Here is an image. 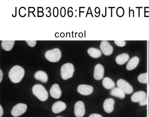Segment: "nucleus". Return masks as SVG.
Masks as SVG:
<instances>
[{"instance_id": "nucleus-1", "label": "nucleus", "mask_w": 149, "mask_h": 117, "mask_svg": "<svg viewBox=\"0 0 149 117\" xmlns=\"http://www.w3.org/2000/svg\"><path fill=\"white\" fill-rule=\"evenodd\" d=\"M25 71L21 66H14L9 73V77L12 82L15 84L20 82L24 76Z\"/></svg>"}, {"instance_id": "nucleus-2", "label": "nucleus", "mask_w": 149, "mask_h": 117, "mask_svg": "<svg viewBox=\"0 0 149 117\" xmlns=\"http://www.w3.org/2000/svg\"><path fill=\"white\" fill-rule=\"evenodd\" d=\"M33 94L40 101H45L47 100L49 95L45 88L40 84H36L32 89Z\"/></svg>"}, {"instance_id": "nucleus-3", "label": "nucleus", "mask_w": 149, "mask_h": 117, "mask_svg": "<svg viewBox=\"0 0 149 117\" xmlns=\"http://www.w3.org/2000/svg\"><path fill=\"white\" fill-rule=\"evenodd\" d=\"M74 67L71 63H67L62 66L61 70L62 79L67 80L71 78L74 72Z\"/></svg>"}, {"instance_id": "nucleus-4", "label": "nucleus", "mask_w": 149, "mask_h": 117, "mask_svg": "<svg viewBox=\"0 0 149 117\" xmlns=\"http://www.w3.org/2000/svg\"><path fill=\"white\" fill-rule=\"evenodd\" d=\"M45 56L49 61L51 62H57L61 58V52L59 49L55 48L46 52Z\"/></svg>"}, {"instance_id": "nucleus-5", "label": "nucleus", "mask_w": 149, "mask_h": 117, "mask_svg": "<svg viewBox=\"0 0 149 117\" xmlns=\"http://www.w3.org/2000/svg\"><path fill=\"white\" fill-rule=\"evenodd\" d=\"M117 85L125 94H130L133 92V87L127 82L123 79L118 80L117 82Z\"/></svg>"}, {"instance_id": "nucleus-6", "label": "nucleus", "mask_w": 149, "mask_h": 117, "mask_svg": "<svg viewBox=\"0 0 149 117\" xmlns=\"http://www.w3.org/2000/svg\"><path fill=\"white\" fill-rule=\"evenodd\" d=\"M27 106L22 103L17 104L13 107L11 111L13 116L17 117L23 115L27 110Z\"/></svg>"}, {"instance_id": "nucleus-7", "label": "nucleus", "mask_w": 149, "mask_h": 117, "mask_svg": "<svg viewBox=\"0 0 149 117\" xmlns=\"http://www.w3.org/2000/svg\"><path fill=\"white\" fill-rule=\"evenodd\" d=\"M74 113L77 117H82L85 115V105L82 101H79L76 102L74 105Z\"/></svg>"}, {"instance_id": "nucleus-8", "label": "nucleus", "mask_w": 149, "mask_h": 117, "mask_svg": "<svg viewBox=\"0 0 149 117\" xmlns=\"http://www.w3.org/2000/svg\"><path fill=\"white\" fill-rule=\"evenodd\" d=\"M100 47L102 52L105 56H110L113 53V48L107 41H102L100 45Z\"/></svg>"}, {"instance_id": "nucleus-9", "label": "nucleus", "mask_w": 149, "mask_h": 117, "mask_svg": "<svg viewBox=\"0 0 149 117\" xmlns=\"http://www.w3.org/2000/svg\"><path fill=\"white\" fill-rule=\"evenodd\" d=\"M93 91V86L88 85L81 84L78 87V92L79 93L84 95H91Z\"/></svg>"}, {"instance_id": "nucleus-10", "label": "nucleus", "mask_w": 149, "mask_h": 117, "mask_svg": "<svg viewBox=\"0 0 149 117\" xmlns=\"http://www.w3.org/2000/svg\"><path fill=\"white\" fill-rule=\"evenodd\" d=\"M104 70L103 66L101 64H97L95 67L94 78L97 81L101 80L103 78Z\"/></svg>"}, {"instance_id": "nucleus-11", "label": "nucleus", "mask_w": 149, "mask_h": 117, "mask_svg": "<svg viewBox=\"0 0 149 117\" xmlns=\"http://www.w3.org/2000/svg\"><path fill=\"white\" fill-rule=\"evenodd\" d=\"M115 101L113 98H107L104 101L103 108L104 111L107 113H110L113 111Z\"/></svg>"}, {"instance_id": "nucleus-12", "label": "nucleus", "mask_w": 149, "mask_h": 117, "mask_svg": "<svg viewBox=\"0 0 149 117\" xmlns=\"http://www.w3.org/2000/svg\"><path fill=\"white\" fill-rule=\"evenodd\" d=\"M50 94L53 98L58 99L61 97L62 92L58 84H54L50 89Z\"/></svg>"}, {"instance_id": "nucleus-13", "label": "nucleus", "mask_w": 149, "mask_h": 117, "mask_svg": "<svg viewBox=\"0 0 149 117\" xmlns=\"http://www.w3.org/2000/svg\"><path fill=\"white\" fill-rule=\"evenodd\" d=\"M67 108L65 103L61 101H58L56 102L52 107V111L56 114L60 113L64 111Z\"/></svg>"}, {"instance_id": "nucleus-14", "label": "nucleus", "mask_w": 149, "mask_h": 117, "mask_svg": "<svg viewBox=\"0 0 149 117\" xmlns=\"http://www.w3.org/2000/svg\"><path fill=\"white\" fill-rule=\"evenodd\" d=\"M147 97V94L143 91H139L133 94L131 97V100L134 103L139 102Z\"/></svg>"}, {"instance_id": "nucleus-15", "label": "nucleus", "mask_w": 149, "mask_h": 117, "mask_svg": "<svg viewBox=\"0 0 149 117\" xmlns=\"http://www.w3.org/2000/svg\"><path fill=\"white\" fill-rule=\"evenodd\" d=\"M139 62V59L136 56L133 57L127 63L126 69L130 71L134 70L137 67Z\"/></svg>"}, {"instance_id": "nucleus-16", "label": "nucleus", "mask_w": 149, "mask_h": 117, "mask_svg": "<svg viewBox=\"0 0 149 117\" xmlns=\"http://www.w3.org/2000/svg\"><path fill=\"white\" fill-rule=\"evenodd\" d=\"M110 95L122 99L125 98V93L118 87H115L112 89L110 91Z\"/></svg>"}, {"instance_id": "nucleus-17", "label": "nucleus", "mask_w": 149, "mask_h": 117, "mask_svg": "<svg viewBox=\"0 0 149 117\" xmlns=\"http://www.w3.org/2000/svg\"><path fill=\"white\" fill-rule=\"evenodd\" d=\"M35 78L36 80H39L43 83L47 82L48 77L47 75L43 71H38L35 73Z\"/></svg>"}, {"instance_id": "nucleus-18", "label": "nucleus", "mask_w": 149, "mask_h": 117, "mask_svg": "<svg viewBox=\"0 0 149 117\" xmlns=\"http://www.w3.org/2000/svg\"><path fill=\"white\" fill-rule=\"evenodd\" d=\"M130 56L127 53H123L116 57V61L119 65L125 64L129 59Z\"/></svg>"}, {"instance_id": "nucleus-19", "label": "nucleus", "mask_w": 149, "mask_h": 117, "mask_svg": "<svg viewBox=\"0 0 149 117\" xmlns=\"http://www.w3.org/2000/svg\"><path fill=\"white\" fill-rule=\"evenodd\" d=\"M102 84L104 87L107 89H112L115 87V84L113 81L108 77L104 78Z\"/></svg>"}, {"instance_id": "nucleus-20", "label": "nucleus", "mask_w": 149, "mask_h": 117, "mask_svg": "<svg viewBox=\"0 0 149 117\" xmlns=\"http://www.w3.org/2000/svg\"><path fill=\"white\" fill-rule=\"evenodd\" d=\"M15 42V40H3L1 42L2 48L6 51H9L13 48Z\"/></svg>"}, {"instance_id": "nucleus-21", "label": "nucleus", "mask_w": 149, "mask_h": 117, "mask_svg": "<svg viewBox=\"0 0 149 117\" xmlns=\"http://www.w3.org/2000/svg\"><path fill=\"white\" fill-rule=\"evenodd\" d=\"M87 52L91 57L94 58H97L102 56V53L101 51L94 48H89L87 50Z\"/></svg>"}, {"instance_id": "nucleus-22", "label": "nucleus", "mask_w": 149, "mask_h": 117, "mask_svg": "<svg viewBox=\"0 0 149 117\" xmlns=\"http://www.w3.org/2000/svg\"><path fill=\"white\" fill-rule=\"evenodd\" d=\"M148 73L141 74L138 77V80L141 83L147 84L148 83Z\"/></svg>"}, {"instance_id": "nucleus-23", "label": "nucleus", "mask_w": 149, "mask_h": 117, "mask_svg": "<svg viewBox=\"0 0 149 117\" xmlns=\"http://www.w3.org/2000/svg\"><path fill=\"white\" fill-rule=\"evenodd\" d=\"M115 45L118 47H124L125 46L126 42L125 40H115Z\"/></svg>"}, {"instance_id": "nucleus-24", "label": "nucleus", "mask_w": 149, "mask_h": 117, "mask_svg": "<svg viewBox=\"0 0 149 117\" xmlns=\"http://www.w3.org/2000/svg\"><path fill=\"white\" fill-rule=\"evenodd\" d=\"M26 42L29 47H34L36 45L37 41L36 40H26Z\"/></svg>"}, {"instance_id": "nucleus-25", "label": "nucleus", "mask_w": 149, "mask_h": 117, "mask_svg": "<svg viewBox=\"0 0 149 117\" xmlns=\"http://www.w3.org/2000/svg\"><path fill=\"white\" fill-rule=\"evenodd\" d=\"M148 104V100H147V97H146L145 98L141 100L139 102V105L141 106L146 105Z\"/></svg>"}, {"instance_id": "nucleus-26", "label": "nucleus", "mask_w": 149, "mask_h": 117, "mask_svg": "<svg viewBox=\"0 0 149 117\" xmlns=\"http://www.w3.org/2000/svg\"><path fill=\"white\" fill-rule=\"evenodd\" d=\"M53 14L55 17H57L58 15V9L57 7H55L54 8V11H53Z\"/></svg>"}, {"instance_id": "nucleus-27", "label": "nucleus", "mask_w": 149, "mask_h": 117, "mask_svg": "<svg viewBox=\"0 0 149 117\" xmlns=\"http://www.w3.org/2000/svg\"><path fill=\"white\" fill-rule=\"evenodd\" d=\"M89 117H103V116L100 114L94 113V114H92L90 115Z\"/></svg>"}, {"instance_id": "nucleus-28", "label": "nucleus", "mask_w": 149, "mask_h": 117, "mask_svg": "<svg viewBox=\"0 0 149 117\" xmlns=\"http://www.w3.org/2000/svg\"><path fill=\"white\" fill-rule=\"evenodd\" d=\"M3 114V109L1 105H0V117H2Z\"/></svg>"}, {"instance_id": "nucleus-29", "label": "nucleus", "mask_w": 149, "mask_h": 117, "mask_svg": "<svg viewBox=\"0 0 149 117\" xmlns=\"http://www.w3.org/2000/svg\"><path fill=\"white\" fill-rule=\"evenodd\" d=\"M0 82H1L2 81L3 78V72L1 70H0Z\"/></svg>"}, {"instance_id": "nucleus-30", "label": "nucleus", "mask_w": 149, "mask_h": 117, "mask_svg": "<svg viewBox=\"0 0 149 117\" xmlns=\"http://www.w3.org/2000/svg\"><path fill=\"white\" fill-rule=\"evenodd\" d=\"M65 9H64V8H62V9H61V16H62V17H63V16H65Z\"/></svg>"}, {"instance_id": "nucleus-31", "label": "nucleus", "mask_w": 149, "mask_h": 117, "mask_svg": "<svg viewBox=\"0 0 149 117\" xmlns=\"http://www.w3.org/2000/svg\"><path fill=\"white\" fill-rule=\"evenodd\" d=\"M148 95L149 96V84L148 87Z\"/></svg>"}, {"instance_id": "nucleus-32", "label": "nucleus", "mask_w": 149, "mask_h": 117, "mask_svg": "<svg viewBox=\"0 0 149 117\" xmlns=\"http://www.w3.org/2000/svg\"><path fill=\"white\" fill-rule=\"evenodd\" d=\"M57 117H60V116H58Z\"/></svg>"}]
</instances>
